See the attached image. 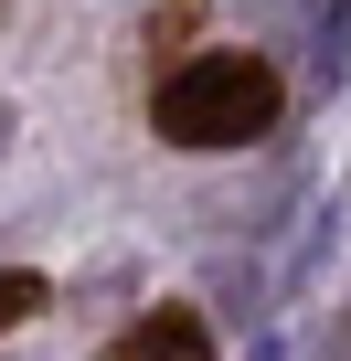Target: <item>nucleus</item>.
<instances>
[{"label":"nucleus","mask_w":351,"mask_h":361,"mask_svg":"<svg viewBox=\"0 0 351 361\" xmlns=\"http://www.w3.org/2000/svg\"><path fill=\"white\" fill-rule=\"evenodd\" d=\"M203 350H213V340H203V319H192V308H149V319H138V329H117L96 361H203Z\"/></svg>","instance_id":"2"},{"label":"nucleus","mask_w":351,"mask_h":361,"mask_svg":"<svg viewBox=\"0 0 351 361\" xmlns=\"http://www.w3.org/2000/svg\"><path fill=\"white\" fill-rule=\"evenodd\" d=\"M32 319H43V276H32V266H0V340L32 329Z\"/></svg>","instance_id":"3"},{"label":"nucleus","mask_w":351,"mask_h":361,"mask_svg":"<svg viewBox=\"0 0 351 361\" xmlns=\"http://www.w3.org/2000/svg\"><path fill=\"white\" fill-rule=\"evenodd\" d=\"M277 106H287V85L266 54H182L149 96V128L170 149H245L277 128Z\"/></svg>","instance_id":"1"}]
</instances>
